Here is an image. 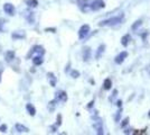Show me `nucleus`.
Segmentation results:
<instances>
[{
	"mask_svg": "<svg viewBox=\"0 0 150 135\" xmlns=\"http://www.w3.org/2000/svg\"><path fill=\"white\" fill-rule=\"evenodd\" d=\"M104 52H105V44H101L99 47H98V50H96V53H95V59L96 60H99V59L104 54Z\"/></svg>",
	"mask_w": 150,
	"mask_h": 135,
	"instance_id": "12",
	"label": "nucleus"
},
{
	"mask_svg": "<svg viewBox=\"0 0 150 135\" xmlns=\"http://www.w3.org/2000/svg\"><path fill=\"white\" fill-rule=\"evenodd\" d=\"M141 25H142V20H141V19L137 20V21H134V24L132 25V29H133V31H136V29H137V28H139Z\"/></svg>",
	"mask_w": 150,
	"mask_h": 135,
	"instance_id": "24",
	"label": "nucleus"
},
{
	"mask_svg": "<svg viewBox=\"0 0 150 135\" xmlns=\"http://www.w3.org/2000/svg\"><path fill=\"white\" fill-rule=\"evenodd\" d=\"M26 34L24 31H16V32L13 33V35H11V37L13 39H25Z\"/></svg>",
	"mask_w": 150,
	"mask_h": 135,
	"instance_id": "14",
	"label": "nucleus"
},
{
	"mask_svg": "<svg viewBox=\"0 0 150 135\" xmlns=\"http://www.w3.org/2000/svg\"><path fill=\"white\" fill-rule=\"evenodd\" d=\"M61 124H62V115H61V114H58V115H57L56 125L57 126H61Z\"/></svg>",
	"mask_w": 150,
	"mask_h": 135,
	"instance_id": "28",
	"label": "nucleus"
},
{
	"mask_svg": "<svg viewBox=\"0 0 150 135\" xmlns=\"http://www.w3.org/2000/svg\"><path fill=\"white\" fill-rule=\"evenodd\" d=\"M146 70H147V72H148V74H149V77H150V64L146 66Z\"/></svg>",
	"mask_w": 150,
	"mask_h": 135,
	"instance_id": "34",
	"label": "nucleus"
},
{
	"mask_svg": "<svg viewBox=\"0 0 150 135\" xmlns=\"http://www.w3.org/2000/svg\"><path fill=\"white\" fill-rule=\"evenodd\" d=\"M0 132H2V133H6L7 132V125L6 124L0 125Z\"/></svg>",
	"mask_w": 150,
	"mask_h": 135,
	"instance_id": "30",
	"label": "nucleus"
},
{
	"mask_svg": "<svg viewBox=\"0 0 150 135\" xmlns=\"http://www.w3.org/2000/svg\"><path fill=\"white\" fill-rule=\"evenodd\" d=\"M47 79H48L50 84L52 86V87H55V86H56L57 78L55 77V74H54L53 72H48V73H47Z\"/></svg>",
	"mask_w": 150,
	"mask_h": 135,
	"instance_id": "13",
	"label": "nucleus"
},
{
	"mask_svg": "<svg viewBox=\"0 0 150 135\" xmlns=\"http://www.w3.org/2000/svg\"><path fill=\"white\" fill-rule=\"evenodd\" d=\"M0 81H1V73H0Z\"/></svg>",
	"mask_w": 150,
	"mask_h": 135,
	"instance_id": "36",
	"label": "nucleus"
},
{
	"mask_svg": "<svg viewBox=\"0 0 150 135\" xmlns=\"http://www.w3.org/2000/svg\"><path fill=\"white\" fill-rule=\"evenodd\" d=\"M28 132H29V129L23 124H16L13 126V133H28Z\"/></svg>",
	"mask_w": 150,
	"mask_h": 135,
	"instance_id": "9",
	"label": "nucleus"
},
{
	"mask_svg": "<svg viewBox=\"0 0 150 135\" xmlns=\"http://www.w3.org/2000/svg\"><path fill=\"white\" fill-rule=\"evenodd\" d=\"M25 17L30 24H33V21H34V13H31V11H25Z\"/></svg>",
	"mask_w": 150,
	"mask_h": 135,
	"instance_id": "22",
	"label": "nucleus"
},
{
	"mask_svg": "<svg viewBox=\"0 0 150 135\" xmlns=\"http://www.w3.org/2000/svg\"><path fill=\"white\" fill-rule=\"evenodd\" d=\"M148 116H149V118H150V110H149V113H148Z\"/></svg>",
	"mask_w": 150,
	"mask_h": 135,
	"instance_id": "35",
	"label": "nucleus"
},
{
	"mask_svg": "<svg viewBox=\"0 0 150 135\" xmlns=\"http://www.w3.org/2000/svg\"><path fill=\"white\" fill-rule=\"evenodd\" d=\"M91 54H92V51L88 46H85L83 49V53H82V58H83V61L84 62H88L90 59H91Z\"/></svg>",
	"mask_w": 150,
	"mask_h": 135,
	"instance_id": "10",
	"label": "nucleus"
},
{
	"mask_svg": "<svg viewBox=\"0 0 150 135\" xmlns=\"http://www.w3.org/2000/svg\"><path fill=\"white\" fill-rule=\"evenodd\" d=\"M92 125H93V129H95L96 134L99 135L104 134V131H103V121H102L101 117L98 116V114H95L93 116V123H92Z\"/></svg>",
	"mask_w": 150,
	"mask_h": 135,
	"instance_id": "2",
	"label": "nucleus"
},
{
	"mask_svg": "<svg viewBox=\"0 0 150 135\" xmlns=\"http://www.w3.org/2000/svg\"><path fill=\"white\" fill-rule=\"evenodd\" d=\"M77 6L83 13L90 11V2H88V0H77Z\"/></svg>",
	"mask_w": 150,
	"mask_h": 135,
	"instance_id": "5",
	"label": "nucleus"
},
{
	"mask_svg": "<svg viewBox=\"0 0 150 135\" xmlns=\"http://www.w3.org/2000/svg\"><path fill=\"white\" fill-rule=\"evenodd\" d=\"M104 7H105L104 0H93L92 2H90V10H93V11L100 10Z\"/></svg>",
	"mask_w": 150,
	"mask_h": 135,
	"instance_id": "4",
	"label": "nucleus"
},
{
	"mask_svg": "<svg viewBox=\"0 0 150 135\" xmlns=\"http://www.w3.org/2000/svg\"><path fill=\"white\" fill-rule=\"evenodd\" d=\"M58 101H62V103H66L67 101V94L63 90H59L56 92V96H55Z\"/></svg>",
	"mask_w": 150,
	"mask_h": 135,
	"instance_id": "11",
	"label": "nucleus"
},
{
	"mask_svg": "<svg viewBox=\"0 0 150 135\" xmlns=\"http://www.w3.org/2000/svg\"><path fill=\"white\" fill-rule=\"evenodd\" d=\"M45 54V50L43 46L40 45H35L31 47V50L29 51V53L27 54V59H31L33 56H36V55H42L44 56Z\"/></svg>",
	"mask_w": 150,
	"mask_h": 135,
	"instance_id": "3",
	"label": "nucleus"
},
{
	"mask_svg": "<svg viewBox=\"0 0 150 135\" xmlns=\"http://www.w3.org/2000/svg\"><path fill=\"white\" fill-rule=\"evenodd\" d=\"M69 74H71V77L74 78V79L80 77V72H79L77 70H72L71 72H69Z\"/></svg>",
	"mask_w": 150,
	"mask_h": 135,
	"instance_id": "26",
	"label": "nucleus"
},
{
	"mask_svg": "<svg viewBox=\"0 0 150 135\" xmlns=\"http://www.w3.org/2000/svg\"><path fill=\"white\" fill-rule=\"evenodd\" d=\"M117 96H118V90L114 89V90H113V92H112V95L109 97V100H110L111 103H114V100H115Z\"/></svg>",
	"mask_w": 150,
	"mask_h": 135,
	"instance_id": "23",
	"label": "nucleus"
},
{
	"mask_svg": "<svg viewBox=\"0 0 150 135\" xmlns=\"http://www.w3.org/2000/svg\"><path fill=\"white\" fill-rule=\"evenodd\" d=\"M4 11H5L7 15H9V16H13L15 13H16V9H15V6H13V4L7 2V4L4 5Z\"/></svg>",
	"mask_w": 150,
	"mask_h": 135,
	"instance_id": "7",
	"label": "nucleus"
},
{
	"mask_svg": "<svg viewBox=\"0 0 150 135\" xmlns=\"http://www.w3.org/2000/svg\"><path fill=\"white\" fill-rule=\"evenodd\" d=\"M129 121H130V119H129V117L125 118V119L122 121V123H121V127H125V126L129 124Z\"/></svg>",
	"mask_w": 150,
	"mask_h": 135,
	"instance_id": "27",
	"label": "nucleus"
},
{
	"mask_svg": "<svg viewBox=\"0 0 150 135\" xmlns=\"http://www.w3.org/2000/svg\"><path fill=\"white\" fill-rule=\"evenodd\" d=\"M31 60H33V63H34V65H40L43 62H44V59H43V56H42V55H36V56H33V58H31Z\"/></svg>",
	"mask_w": 150,
	"mask_h": 135,
	"instance_id": "18",
	"label": "nucleus"
},
{
	"mask_svg": "<svg viewBox=\"0 0 150 135\" xmlns=\"http://www.w3.org/2000/svg\"><path fill=\"white\" fill-rule=\"evenodd\" d=\"M93 106H94V100H91V101L88 103V108L90 109V108H92Z\"/></svg>",
	"mask_w": 150,
	"mask_h": 135,
	"instance_id": "32",
	"label": "nucleus"
},
{
	"mask_svg": "<svg viewBox=\"0 0 150 135\" xmlns=\"http://www.w3.org/2000/svg\"><path fill=\"white\" fill-rule=\"evenodd\" d=\"M4 24H5V20L0 19V32H2V27H4Z\"/></svg>",
	"mask_w": 150,
	"mask_h": 135,
	"instance_id": "31",
	"label": "nucleus"
},
{
	"mask_svg": "<svg viewBox=\"0 0 150 135\" xmlns=\"http://www.w3.org/2000/svg\"><path fill=\"white\" fill-rule=\"evenodd\" d=\"M90 33V26L88 25H83L81 26L80 31H79V39H84Z\"/></svg>",
	"mask_w": 150,
	"mask_h": 135,
	"instance_id": "6",
	"label": "nucleus"
},
{
	"mask_svg": "<svg viewBox=\"0 0 150 135\" xmlns=\"http://www.w3.org/2000/svg\"><path fill=\"white\" fill-rule=\"evenodd\" d=\"M111 87H112V81H111V79H110V78H106L105 80H104V82H103V89L110 90Z\"/></svg>",
	"mask_w": 150,
	"mask_h": 135,
	"instance_id": "19",
	"label": "nucleus"
},
{
	"mask_svg": "<svg viewBox=\"0 0 150 135\" xmlns=\"http://www.w3.org/2000/svg\"><path fill=\"white\" fill-rule=\"evenodd\" d=\"M117 106H118V107H122V101H121V100H118V101H117Z\"/></svg>",
	"mask_w": 150,
	"mask_h": 135,
	"instance_id": "33",
	"label": "nucleus"
},
{
	"mask_svg": "<svg viewBox=\"0 0 150 135\" xmlns=\"http://www.w3.org/2000/svg\"><path fill=\"white\" fill-rule=\"evenodd\" d=\"M26 110H27V113L30 116L36 115V108H35L34 105H31V104H27V105H26Z\"/></svg>",
	"mask_w": 150,
	"mask_h": 135,
	"instance_id": "17",
	"label": "nucleus"
},
{
	"mask_svg": "<svg viewBox=\"0 0 150 135\" xmlns=\"http://www.w3.org/2000/svg\"><path fill=\"white\" fill-rule=\"evenodd\" d=\"M127 58H128V52L127 51L120 52V54H118V55L114 58V62H115L117 64H122Z\"/></svg>",
	"mask_w": 150,
	"mask_h": 135,
	"instance_id": "8",
	"label": "nucleus"
},
{
	"mask_svg": "<svg viewBox=\"0 0 150 135\" xmlns=\"http://www.w3.org/2000/svg\"><path fill=\"white\" fill-rule=\"evenodd\" d=\"M123 18H125V15L121 14V15H118V16H114V17H111L109 19L102 20L101 23H99V26H115L119 25L123 21Z\"/></svg>",
	"mask_w": 150,
	"mask_h": 135,
	"instance_id": "1",
	"label": "nucleus"
},
{
	"mask_svg": "<svg viewBox=\"0 0 150 135\" xmlns=\"http://www.w3.org/2000/svg\"><path fill=\"white\" fill-rule=\"evenodd\" d=\"M26 4L30 8H36L38 6V0H26Z\"/></svg>",
	"mask_w": 150,
	"mask_h": 135,
	"instance_id": "21",
	"label": "nucleus"
},
{
	"mask_svg": "<svg viewBox=\"0 0 150 135\" xmlns=\"http://www.w3.org/2000/svg\"><path fill=\"white\" fill-rule=\"evenodd\" d=\"M121 114H122V108L120 107L119 110L117 111V114H115V117H114V121L118 123L120 121V117H121Z\"/></svg>",
	"mask_w": 150,
	"mask_h": 135,
	"instance_id": "25",
	"label": "nucleus"
},
{
	"mask_svg": "<svg viewBox=\"0 0 150 135\" xmlns=\"http://www.w3.org/2000/svg\"><path fill=\"white\" fill-rule=\"evenodd\" d=\"M15 58H16V54H15L13 51H7L5 53V60H6V62H11V61H13Z\"/></svg>",
	"mask_w": 150,
	"mask_h": 135,
	"instance_id": "15",
	"label": "nucleus"
},
{
	"mask_svg": "<svg viewBox=\"0 0 150 135\" xmlns=\"http://www.w3.org/2000/svg\"><path fill=\"white\" fill-rule=\"evenodd\" d=\"M130 41H131V36L129 34H125V35L122 36V39H121V44H122V46L127 47L129 45V43H130Z\"/></svg>",
	"mask_w": 150,
	"mask_h": 135,
	"instance_id": "16",
	"label": "nucleus"
},
{
	"mask_svg": "<svg viewBox=\"0 0 150 135\" xmlns=\"http://www.w3.org/2000/svg\"><path fill=\"white\" fill-rule=\"evenodd\" d=\"M57 103H58V100H57L56 98H55L54 100H50V103H48V110H50V111H54L55 108H56Z\"/></svg>",
	"mask_w": 150,
	"mask_h": 135,
	"instance_id": "20",
	"label": "nucleus"
},
{
	"mask_svg": "<svg viewBox=\"0 0 150 135\" xmlns=\"http://www.w3.org/2000/svg\"><path fill=\"white\" fill-rule=\"evenodd\" d=\"M57 129H58V126H57L56 124H55V125H52V126L50 127V133H55V132L57 131Z\"/></svg>",
	"mask_w": 150,
	"mask_h": 135,
	"instance_id": "29",
	"label": "nucleus"
}]
</instances>
